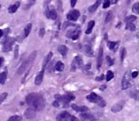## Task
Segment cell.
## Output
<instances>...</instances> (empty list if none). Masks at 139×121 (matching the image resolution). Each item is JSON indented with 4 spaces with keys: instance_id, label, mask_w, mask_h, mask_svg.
<instances>
[{
    "instance_id": "cell-11",
    "label": "cell",
    "mask_w": 139,
    "mask_h": 121,
    "mask_svg": "<svg viewBox=\"0 0 139 121\" xmlns=\"http://www.w3.org/2000/svg\"><path fill=\"white\" fill-rule=\"evenodd\" d=\"M44 70L45 69L42 68V71H39L38 73V74H37V76H36V79H35L34 81V83L36 85L39 86V85L42 84V81H43V79H44Z\"/></svg>"
},
{
    "instance_id": "cell-45",
    "label": "cell",
    "mask_w": 139,
    "mask_h": 121,
    "mask_svg": "<svg viewBox=\"0 0 139 121\" xmlns=\"http://www.w3.org/2000/svg\"><path fill=\"white\" fill-rule=\"evenodd\" d=\"M77 1L78 0H70V4H71V7H75V5L76 4Z\"/></svg>"
},
{
    "instance_id": "cell-2",
    "label": "cell",
    "mask_w": 139,
    "mask_h": 121,
    "mask_svg": "<svg viewBox=\"0 0 139 121\" xmlns=\"http://www.w3.org/2000/svg\"><path fill=\"white\" fill-rule=\"evenodd\" d=\"M36 51H34L32 54L30 55V56L28 57V59L26 60H25V61L22 63V65H21L19 67V68L18 69L17 74H18V75H22V74H23V73L26 71V68H27L30 65H31V64L33 63L34 60V59H36Z\"/></svg>"
},
{
    "instance_id": "cell-17",
    "label": "cell",
    "mask_w": 139,
    "mask_h": 121,
    "mask_svg": "<svg viewBox=\"0 0 139 121\" xmlns=\"http://www.w3.org/2000/svg\"><path fill=\"white\" fill-rule=\"evenodd\" d=\"M57 50H58V52L61 54L62 56H64V57L67 56L68 52V47H67L66 46H64V45H60V46H59Z\"/></svg>"
},
{
    "instance_id": "cell-8",
    "label": "cell",
    "mask_w": 139,
    "mask_h": 121,
    "mask_svg": "<svg viewBox=\"0 0 139 121\" xmlns=\"http://www.w3.org/2000/svg\"><path fill=\"white\" fill-rule=\"evenodd\" d=\"M130 86V76L129 73L126 72L122 79V89H126Z\"/></svg>"
},
{
    "instance_id": "cell-6",
    "label": "cell",
    "mask_w": 139,
    "mask_h": 121,
    "mask_svg": "<svg viewBox=\"0 0 139 121\" xmlns=\"http://www.w3.org/2000/svg\"><path fill=\"white\" fill-rule=\"evenodd\" d=\"M84 64V61L82 60V59L80 56H76L74 58V59L72 62V65H71V71H76L78 68H80L83 66Z\"/></svg>"
},
{
    "instance_id": "cell-13",
    "label": "cell",
    "mask_w": 139,
    "mask_h": 121,
    "mask_svg": "<svg viewBox=\"0 0 139 121\" xmlns=\"http://www.w3.org/2000/svg\"><path fill=\"white\" fill-rule=\"evenodd\" d=\"M25 117L27 119H33L36 117V110L32 108H28L25 112Z\"/></svg>"
},
{
    "instance_id": "cell-36",
    "label": "cell",
    "mask_w": 139,
    "mask_h": 121,
    "mask_svg": "<svg viewBox=\"0 0 139 121\" xmlns=\"http://www.w3.org/2000/svg\"><path fill=\"white\" fill-rule=\"evenodd\" d=\"M125 56H126V49H125V48H122L121 49V51H120V59H121V61L122 62L124 60Z\"/></svg>"
},
{
    "instance_id": "cell-1",
    "label": "cell",
    "mask_w": 139,
    "mask_h": 121,
    "mask_svg": "<svg viewBox=\"0 0 139 121\" xmlns=\"http://www.w3.org/2000/svg\"><path fill=\"white\" fill-rule=\"evenodd\" d=\"M26 102L36 111H42L45 108V100L38 93H30L26 97Z\"/></svg>"
},
{
    "instance_id": "cell-22",
    "label": "cell",
    "mask_w": 139,
    "mask_h": 121,
    "mask_svg": "<svg viewBox=\"0 0 139 121\" xmlns=\"http://www.w3.org/2000/svg\"><path fill=\"white\" fill-rule=\"evenodd\" d=\"M123 108V105L122 104H115L111 108V110L113 113H118L120 112L122 109Z\"/></svg>"
},
{
    "instance_id": "cell-27",
    "label": "cell",
    "mask_w": 139,
    "mask_h": 121,
    "mask_svg": "<svg viewBox=\"0 0 139 121\" xmlns=\"http://www.w3.org/2000/svg\"><path fill=\"white\" fill-rule=\"evenodd\" d=\"M80 30L79 27H78V29L76 30H74V32L72 34V39L74 40H77L79 36H80Z\"/></svg>"
},
{
    "instance_id": "cell-33",
    "label": "cell",
    "mask_w": 139,
    "mask_h": 121,
    "mask_svg": "<svg viewBox=\"0 0 139 121\" xmlns=\"http://www.w3.org/2000/svg\"><path fill=\"white\" fill-rule=\"evenodd\" d=\"M112 17H113V14H112V12L111 11L107 13V14H106V18H105V23L110 22L112 20Z\"/></svg>"
},
{
    "instance_id": "cell-12",
    "label": "cell",
    "mask_w": 139,
    "mask_h": 121,
    "mask_svg": "<svg viewBox=\"0 0 139 121\" xmlns=\"http://www.w3.org/2000/svg\"><path fill=\"white\" fill-rule=\"evenodd\" d=\"M104 51H103V48H100L99 51H98V54L97 57V68H100L102 63H103V60H104Z\"/></svg>"
},
{
    "instance_id": "cell-38",
    "label": "cell",
    "mask_w": 139,
    "mask_h": 121,
    "mask_svg": "<svg viewBox=\"0 0 139 121\" xmlns=\"http://www.w3.org/2000/svg\"><path fill=\"white\" fill-rule=\"evenodd\" d=\"M70 27V26H75V25L74 24H72V23H70V22H65L64 24H63V29L64 30V29H66L68 27Z\"/></svg>"
},
{
    "instance_id": "cell-29",
    "label": "cell",
    "mask_w": 139,
    "mask_h": 121,
    "mask_svg": "<svg viewBox=\"0 0 139 121\" xmlns=\"http://www.w3.org/2000/svg\"><path fill=\"white\" fill-rule=\"evenodd\" d=\"M90 67H91V65H90V63L86 65V66L84 67V68H83V71H84V73L86 74H88V75H90V74H92L91 72H90Z\"/></svg>"
},
{
    "instance_id": "cell-9",
    "label": "cell",
    "mask_w": 139,
    "mask_h": 121,
    "mask_svg": "<svg viewBox=\"0 0 139 121\" xmlns=\"http://www.w3.org/2000/svg\"><path fill=\"white\" fill-rule=\"evenodd\" d=\"M80 17V12L78 10L73 9L70 11L69 13L67 15V18L70 21H77Z\"/></svg>"
},
{
    "instance_id": "cell-14",
    "label": "cell",
    "mask_w": 139,
    "mask_h": 121,
    "mask_svg": "<svg viewBox=\"0 0 139 121\" xmlns=\"http://www.w3.org/2000/svg\"><path fill=\"white\" fill-rule=\"evenodd\" d=\"M82 51L84 53V54L87 56H90L92 57L94 56V51L92 50V48L89 46H84L82 48Z\"/></svg>"
},
{
    "instance_id": "cell-25",
    "label": "cell",
    "mask_w": 139,
    "mask_h": 121,
    "mask_svg": "<svg viewBox=\"0 0 139 121\" xmlns=\"http://www.w3.org/2000/svg\"><path fill=\"white\" fill-rule=\"evenodd\" d=\"M100 4H101V1H97L95 4H92V5H90V7H88V11L90 12H95L96 9H97L98 7L100 5Z\"/></svg>"
},
{
    "instance_id": "cell-41",
    "label": "cell",
    "mask_w": 139,
    "mask_h": 121,
    "mask_svg": "<svg viewBox=\"0 0 139 121\" xmlns=\"http://www.w3.org/2000/svg\"><path fill=\"white\" fill-rule=\"evenodd\" d=\"M106 58V60H107V63H108L109 66H112V65H113V63H114V60H112L111 58H110V56H107Z\"/></svg>"
},
{
    "instance_id": "cell-28",
    "label": "cell",
    "mask_w": 139,
    "mask_h": 121,
    "mask_svg": "<svg viewBox=\"0 0 139 121\" xmlns=\"http://www.w3.org/2000/svg\"><path fill=\"white\" fill-rule=\"evenodd\" d=\"M130 97L133 98L134 100H139V91L138 90H135L130 92Z\"/></svg>"
},
{
    "instance_id": "cell-35",
    "label": "cell",
    "mask_w": 139,
    "mask_h": 121,
    "mask_svg": "<svg viewBox=\"0 0 139 121\" xmlns=\"http://www.w3.org/2000/svg\"><path fill=\"white\" fill-rule=\"evenodd\" d=\"M126 29L130 30L131 31H134L136 30V26L134 24H132V22H130V23H127L126 24Z\"/></svg>"
},
{
    "instance_id": "cell-54",
    "label": "cell",
    "mask_w": 139,
    "mask_h": 121,
    "mask_svg": "<svg viewBox=\"0 0 139 121\" xmlns=\"http://www.w3.org/2000/svg\"><path fill=\"white\" fill-rule=\"evenodd\" d=\"M0 7H1V5H0Z\"/></svg>"
},
{
    "instance_id": "cell-4",
    "label": "cell",
    "mask_w": 139,
    "mask_h": 121,
    "mask_svg": "<svg viewBox=\"0 0 139 121\" xmlns=\"http://www.w3.org/2000/svg\"><path fill=\"white\" fill-rule=\"evenodd\" d=\"M86 99L90 102L96 103L98 106H100L102 108H104L106 105V102L100 96L97 95L95 92H92L90 94L87 95Z\"/></svg>"
},
{
    "instance_id": "cell-10",
    "label": "cell",
    "mask_w": 139,
    "mask_h": 121,
    "mask_svg": "<svg viewBox=\"0 0 139 121\" xmlns=\"http://www.w3.org/2000/svg\"><path fill=\"white\" fill-rule=\"evenodd\" d=\"M45 15L47 18L52 19V20H56L57 17V14L54 9H49V7H46V9L45 11Z\"/></svg>"
},
{
    "instance_id": "cell-53",
    "label": "cell",
    "mask_w": 139,
    "mask_h": 121,
    "mask_svg": "<svg viewBox=\"0 0 139 121\" xmlns=\"http://www.w3.org/2000/svg\"><path fill=\"white\" fill-rule=\"evenodd\" d=\"M96 1H102V0H96Z\"/></svg>"
},
{
    "instance_id": "cell-7",
    "label": "cell",
    "mask_w": 139,
    "mask_h": 121,
    "mask_svg": "<svg viewBox=\"0 0 139 121\" xmlns=\"http://www.w3.org/2000/svg\"><path fill=\"white\" fill-rule=\"evenodd\" d=\"M57 121H78V119L75 118L73 115H70L68 112H63L62 113L59 115L56 118Z\"/></svg>"
},
{
    "instance_id": "cell-23",
    "label": "cell",
    "mask_w": 139,
    "mask_h": 121,
    "mask_svg": "<svg viewBox=\"0 0 139 121\" xmlns=\"http://www.w3.org/2000/svg\"><path fill=\"white\" fill-rule=\"evenodd\" d=\"M94 25H95V21H94V20L90 21L88 22V28H87V30L86 31V34H87V35L90 34L91 33V31H92L93 27H94Z\"/></svg>"
},
{
    "instance_id": "cell-44",
    "label": "cell",
    "mask_w": 139,
    "mask_h": 121,
    "mask_svg": "<svg viewBox=\"0 0 139 121\" xmlns=\"http://www.w3.org/2000/svg\"><path fill=\"white\" fill-rule=\"evenodd\" d=\"M104 74H102V75H101L100 76H98V77H96V80L98 81L104 80Z\"/></svg>"
},
{
    "instance_id": "cell-5",
    "label": "cell",
    "mask_w": 139,
    "mask_h": 121,
    "mask_svg": "<svg viewBox=\"0 0 139 121\" xmlns=\"http://www.w3.org/2000/svg\"><path fill=\"white\" fill-rule=\"evenodd\" d=\"M14 39L12 38H7L3 41V48L2 51L4 52H9L12 50V46L14 44Z\"/></svg>"
},
{
    "instance_id": "cell-3",
    "label": "cell",
    "mask_w": 139,
    "mask_h": 121,
    "mask_svg": "<svg viewBox=\"0 0 139 121\" xmlns=\"http://www.w3.org/2000/svg\"><path fill=\"white\" fill-rule=\"evenodd\" d=\"M55 100L58 101L59 102H62L63 104L64 108H68L70 102L76 99L75 96L72 94H67L64 95H60V94H56L54 96Z\"/></svg>"
},
{
    "instance_id": "cell-19",
    "label": "cell",
    "mask_w": 139,
    "mask_h": 121,
    "mask_svg": "<svg viewBox=\"0 0 139 121\" xmlns=\"http://www.w3.org/2000/svg\"><path fill=\"white\" fill-rule=\"evenodd\" d=\"M80 118L83 121H96V118L94 117V115L87 113H83L80 115Z\"/></svg>"
},
{
    "instance_id": "cell-32",
    "label": "cell",
    "mask_w": 139,
    "mask_h": 121,
    "mask_svg": "<svg viewBox=\"0 0 139 121\" xmlns=\"http://www.w3.org/2000/svg\"><path fill=\"white\" fill-rule=\"evenodd\" d=\"M132 10V12L135 14H139V2L135 3V4H133Z\"/></svg>"
},
{
    "instance_id": "cell-37",
    "label": "cell",
    "mask_w": 139,
    "mask_h": 121,
    "mask_svg": "<svg viewBox=\"0 0 139 121\" xmlns=\"http://www.w3.org/2000/svg\"><path fill=\"white\" fill-rule=\"evenodd\" d=\"M7 97V93L4 92V93H2V94H0V105L2 103V102Z\"/></svg>"
},
{
    "instance_id": "cell-39",
    "label": "cell",
    "mask_w": 139,
    "mask_h": 121,
    "mask_svg": "<svg viewBox=\"0 0 139 121\" xmlns=\"http://www.w3.org/2000/svg\"><path fill=\"white\" fill-rule=\"evenodd\" d=\"M19 52V46H16L14 48V59H18Z\"/></svg>"
},
{
    "instance_id": "cell-52",
    "label": "cell",
    "mask_w": 139,
    "mask_h": 121,
    "mask_svg": "<svg viewBox=\"0 0 139 121\" xmlns=\"http://www.w3.org/2000/svg\"><path fill=\"white\" fill-rule=\"evenodd\" d=\"M118 0H112V2L113 4H115V3L118 2Z\"/></svg>"
},
{
    "instance_id": "cell-49",
    "label": "cell",
    "mask_w": 139,
    "mask_h": 121,
    "mask_svg": "<svg viewBox=\"0 0 139 121\" xmlns=\"http://www.w3.org/2000/svg\"><path fill=\"white\" fill-rule=\"evenodd\" d=\"M35 1H36V0H31V1H30V4H29V7H30V5H33L35 3Z\"/></svg>"
},
{
    "instance_id": "cell-42",
    "label": "cell",
    "mask_w": 139,
    "mask_h": 121,
    "mask_svg": "<svg viewBox=\"0 0 139 121\" xmlns=\"http://www.w3.org/2000/svg\"><path fill=\"white\" fill-rule=\"evenodd\" d=\"M45 33H46L45 29L44 28H41L40 30H39V36L43 38L44 36V35H45Z\"/></svg>"
},
{
    "instance_id": "cell-50",
    "label": "cell",
    "mask_w": 139,
    "mask_h": 121,
    "mask_svg": "<svg viewBox=\"0 0 139 121\" xmlns=\"http://www.w3.org/2000/svg\"><path fill=\"white\" fill-rule=\"evenodd\" d=\"M105 89H106V85H103V86H102V87L100 88L101 90H104Z\"/></svg>"
},
{
    "instance_id": "cell-16",
    "label": "cell",
    "mask_w": 139,
    "mask_h": 121,
    "mask_svg": "<svg viewBox=\"0 0 139 121\" xmlns=\"http://www.w3.org/2000/svg\"><path fill=\"white\" fill-rule=\"evenodd\" d=\"M119 43H120L119 41H117V42L108 41V42H107V46H108V48H109L110 50L113 51L114 52H115V51L118 50V48Z\"/></svg>"
},
{
    "instance_id": "cell-24",
    "label": "cell",
    "mask_w": 139,
    "mask_h": 121,
    "mask_svg": "<svg viewBox=\"0 0 139 121\" xmlns=\"http://www.w3.org/2000/svg\"><path fill=\"white\" fill-rule=\"evenodd\" d=\"M7 71H3L0 73V84H4L5 81L7 79Z\"/></svg>"
},
{
    "instance_id": "cell-26",
    "label": "cell",
    "mask_w": 139,
    "mask_h": 121,
    "mask_svg": "<svg viewBox=\"0 0 139 121\" xmlns=\"http://www.w3.org/2000/svg\"><path fill=\"white\" fill-rule=\"evenodd\" d=\"M64 68V65L62 61H58L55 65V69L57 71H62Z\"/></svg>"
},
{
    "instance_id": "cell-51",
    "label": "cell",
    "mask_w": 139,
    "mask_h": 121,
    "mask_svg": "<svg viewBox=\"0 0 139 121\" xmlns=\"http://www.w3.org/2000/svg\"><path fill=\"white\" fill-rule=\"evenodd\" d=\"M3 35V31L2 30H0V38H2V36Z\"/></svg>"
},
{
    "instance_id": "cell-34",
    "label": "cell",
    "mask_w": 139,
    "mask_h": 121,
    "mask_svg": "<svg viewBox=\"0 0 139 121\" xmlns=\"http://www.w3.org/2000/svg\"><path fill=\"white\" fill-rule=\"evenodd\" d=\"M113 77H114V74H113V72L111 71H108L107 73H106V80L107 81H109L112 79Z\"/></svg>"
},
{
    "instance_id": "cell-18",
    "label": "cell",
    "mask_w": 139,
    "mask_h": 121,
    "mask_svg": "<svg viewBox=\"0 0 139 121\" xmlns=\"http://www.w3.org/2000/svg\"><path fill=\"white\" fill-rule=\"evenodd\" d=\"M52 56H53V53L52 52H49L48 55L46 56V58L44 59V60L43 62V68L44 69H45V68L46 67V66L48 65L49 61L52 59Z\"/></svg>"
},
{
    "instance_id": "cell-31",
    "label": "cell",
    "mask_w": 139,
    "mask_h": 121,
    "mask_svg": "<svg viewBox=\"0 0 139 121\" xmlns=\"http://www.w3.org/2000/svg\"><path fill=\"white\" fill-rule=\"evenodd\" d=\"M136 17L134 16V15H130V16H128L125 18V22L126 23H130V22H134L135 20H136Z\"/></svg>"
},
{
    "instance_id": "cell-47",
    "label": "cell",
    "mask_w": 139,
    "mask_h": 121,
    "mask_svg": "<svg viewBox=\"0 0 139 121\" xmlns=\"http://www.w3.org/2000/svg\"><path fill=\"white\" fill-rule=\"evenodd\" d=\"M138 74V71H133L132 73V78H136Z\"/></svg>"
},
{
    "instance_id": "cell-30",
    "label": "cell",
    "mask_w": 139,
    "mask_h": 121,
    "mask_svg": "<svg viewBox=\"0 0 139 121\" xmlns=\"http://www.w3.org/2000/svg\"><path fill=\"white\" fill-rule=\"evenodd\" d=\"M22 120V118L20 116V115H13V116H11L8 121H20Z\"/></svg>"
},
{
    "instance_id": "cell-21",
    "label": "cell",
    "mask_w": 139,
    "mask_h": 121,
    "mask_svg": "<svg viewBox=\"0 0 139 121\" xmlns=\"http://www.w3.org/2000/svg\"><path fill=\"white\" fill-rule=\"evenodd\" d=\"M31 29H32V24L31 23H28V25L25 27L24 28V37L25 38H27L29 34L31 31Z\"/></svg>"
},
{
    "instance_id": "cell-20",
    "label": "cell",
    "mask_w": 139,
    "mask_h": 121,
    "mask_svg": "<svg viewBox=\"0 0 139 121\" xmlns=\"http://www.w3.org/2000/svg\"><path fill=\"white\" fill-rule=\"evenodd\" d=\"M20 3L19 1H17V2L14 3V4L11 5L8 9L9 12L10 13H14L18 10V9L19 8V7H20Z\"/></svg>"
},
{
    "instance_id": "cell-40",
    "label": "cell",
    "mask_w": 139,
    "mask_h": 121,
    "mask_svg": "<svg viewBox=\"0 0 139 121\" xmlns=\"http://www.w3.org/2000/svg\"><path fill=\"white\" fill-rule=\"evenodd\" d=\"M110 0H105L104 2V4H103V8L106 9L107 7H110Z\"/></svg>"
},
{
    "instance_id": "cell-15",
    "label": "cell",
    "mask_w": 139,
    "mask_h": 121,
    "mask_svg": "<svg viewBox=\"0 0 139 121\" xmlns=\"http://www.w3.org/2000/svg\"><path fill=\"white\" fill-rule=\"evenodd\" d=\"M72 108L76 110L77 112H80V113H86L88 110V108L86 106H79V105H77L76 104H72Z\"/></svg>"
},
{
    "instance_id": "cell-46",
    "label": "cell",
    "mask_w": 139,
    "mask_h": 121,
    "mask_svg": "<svg viewBox=\"0 0 139 121\" xmlns=\"http://www.w3.org/2000/svg\"><path fill=\"white\" fill-rule=\"evenodd\" d=\"M53 106L55 107V108H58L60 106V102L58 101L55 100L54 102H53Z\"/></svg>"
},
{
    "instance_id": "cell-48",
    "label": "cell",
    "mask_w": 139,
    "mask_h": 121,
    "mask_svg": "<svg viewBox=\"0 0 139 121\" xmlns=\"http://www.w3.org/2000/svg\"><path fill=\"white\" fill-rule=\"evenodd\" d=\"M3 62H4V59L2 57H0V66H2Z\"/></svg>"
},
{
    "instance_id": "cell-43",
    "label": "cell",
    "mask_w": 139,
    "mask_h": 121,
    "mask_svg": "<svg viewBox=\"0 0 139 121\" xmlns=\"http://www.w3.org/2000/svg\"><path fill=\"white\" fill-rule=\"evenodd\" d=\"M54 61L52 60V62H51L50 64H49V67H48V71H49V72L52 70V68H53V66H54Z\"/></svg>"
}]
</instances>
